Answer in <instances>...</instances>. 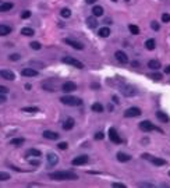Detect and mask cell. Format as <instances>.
I'll return each mask as SVG.
<instances>
[{
    "instance_id": "obj_1",
    "label": "cell",
    "mask_w": 170,
    "mask_h": 188,
    "mask_svg": "<svg viewBox=\"0 0 170 188\" xmlns=\"http://www.w3.org/2000/svg\"><path fill=\"white\" fill-rule=\"evenodd\" d=\"M49 177L55 181H73L77 180L78 176L73 171H53L49 174Z\"/></svg>"
},
{
    "instance_id": "obj_2",
    "label": "cell",
    "mask_w": 170,
    "mask_h": 188,
    "mask_svg": "<svg viewBox=\"0 0 170 188\" xmlns=\"http://www.w3.org/2000/svg\"><path fill=\"white\" fill-rule=\"evenodd\" d=\"M60 102L66 104V106H81L82 100L77 96H70V95H64L60 98Z\"/></svg>"
},
{
    "instance_id": "obj_3",
    "label": "cell",
    "mask_w": 170,
    "mask_h": 188,
    "mask_svg": "<svg viewBox=\"0 0 170 188\" xmlns=\"http://www.w3.org/2000/svg\"><path fill=\"white\" fill-rule=\"evenodd\" d=\"M61 61L64 63V64H70V65H73V67H75V68H80V70H82L84 68V64H82L80 60H77V59H74V57H70V56H66V57L61 59Z\"/></svg>"
},
{
    "instance_id": "obj_4",
    "label": "cell",
    "mask_w": 170,
    "mask_h": 188,
    "mask_svg": "<svg viewBox=\"0 0 170 188\" xmlns=\"http://www.w3.org/2000/svg\"><path fill=\"white\" fill-rule=\"evenodd\" d=\"M142 157H144V159H148L149 162H152L155 166H165V165H166V160H165V159L151 156V155H148V153H144V155H142Z\"/></svg>"
},
{
    "instance_id": "obj_5",
    "label": "cell",
    "mask_w": 170,
    "mask_h": 188,
    "mask_svg": "<svg viewBox=\"0 0 170 188\" xmlns=\"http://www.w3.org/2000/svg\"><path fill=\"white\" fill-rule=\"evenodd\" d=\"M109 139L113 142V144H116V145H120L121 144L120 135H119V133L116 131V128H113V127L109 130Z\"/></svg>"
},
{
    "instance_id": "obj_6",
    "label": "cell",
    "mask_w": 170,
    "mask_h": 188,
    "mask_svg": "<svg viewBox=\"0 0 170 188\" xmlns=\"http://www.w3.org/2000/svg\"><path fill=\"white\" fill-rule=\"evenodd\" d=\"M139 128H141V131H144V133H149V131L158 130V128L155 127V125L152 124L149 120H144V121H141V123H139ZM158 131H160V130H158Z\"/></svg>"
},
{
    "instance_id": "obj_7",
    "label": "cell",
    "mask_w": 170,
    "mask_h": 188,
    "mask_svg": "<svg viewBox=\"0 0 170 188\" xmlns=\"http://www.w3.org/2000/svg\"><path fill=\"white\" fill-rule=\"evenodd\" d=\"M141 116V109L138 107H130L124 112V117H138Z\"/></svg>"
},
{
    "instance_id": "obj_8",
    "label": "cell",
    "mask_w": 170,
    "mask_h": 188,
    "mask_svg": "<svg viewBox=\"0 0 170 188\" xmlns=\"http://www.w3.org/2000/svg\"><path fill=\"white\" fill-rule=\"evenodd\" d=\"M61 89H63V92H66V94H70V92L75 91L77 85L74 82H71V81H66L63 85H61Z\"/></svg>"
},
{
    "instance_id": "obj_9",
    "label": "cell",
    "mask_w": 170,
    "mask_h": 188,
    "mask_svg": "<svg viewBox=\"0 0 170 188\" xmlns=\"http://www.w3.org/2000/svg\"><path fill=\"white\" fill-rule=\"evenodd\" d=\"M0 77H2L3 80H7V81H14V80H16L14 73L10 70H2L0 71Z\"/></svg>"
},
{
    "instance_id": "obj_10",
    "label": "cell",
    "mask_w": 170,
    "mask_h": 188,
    "mask_svg": "<svg viewBox=\"0 0 170 188\" xmlns=\"http://www.w3.org/2000/svg\"><path fill=\"white\" fill-rule=\"evenodd\" d=\"M71 163H73V166H82V165H85V163H88V156H86V155H81V156L73 159Z\"/></svg>"
},
{
    "instance_id": "obj_11",
    "label": "cell",
    "mask_w": 170,
    "mask_h": 188,
    "mask_svg": "<svg viewBox=\"0 0 170 188\" xmlns=\"http://www.w3.org/2000/svg\"><path fill=\"white\" fill-rule=\"evenodd\" d=\"M121 92H123L124 96H134V95H137V91L134 86H130V85H126L121 88Z\"/></svg>"
},
{
    "instance_id": "obj_12",
    "label": "cell",
    "mask_w": 170,
    "mask_h": 188,
    "mask_svg": "<svg viewBox=\"0 0 170 188\" xmlns=\"http://www.w3.org/2000/svg\"><path fill=\"white\" fill-rule=\"evenodd\" d=\"M64 42L67 45H70L71 47H74V49H77V50H82L84 49V45L82 43H80V42H77V41H74V39H70V38H67V39H64Z\"/></svg>"
},
{
    "instance_id": "obj_13",
    "label": "cell",
    "mask_w": 170,
    "mask_h": 188,
    "mask_svg": "<svg viewBox=\"0 0 170 188\" xmlns=\"http://www.w3.org/2000/svg\"><path fill=\"white\" fill-rule=\"evenodd\" d=\"M46 159H47L49 166H56V165H57V162H59V156L56 153H53V152H49V153H47Z\"/></svg>"
},
{
    "instance_id": "obj_14",
    "label": "cell",
    "mask_w": 170,
    "mask_h": 188,
    "mask_svg": "<svg viewBox=\"0 0 170 188\" xmlns=\"http://www.w3.org/2000/svg\"><path fill=\"white\" fill-rule=\"evenodd\" d=\"M116 59H117V61L119 63H121V64H127L128 63V57H127V55L124 52H121V50H117L116 52Z\"/></svg>"
},
{
    "instance_id": "obj_15",
    "label": "cell",
    "mask_w": 170,
    "mask_h": 188,
    "mask_svg": "<svg viewBox=\"0 0 170 188\" xmlns=\"http://www.w3.org/2000/svg\"><path fill=\"white\" fill-rule=\"evenodd\" d=\"M43 137L46 139H52V141H56V139H59V134L57 133H55V131H49V130H46V131H43Z\"/></svg>"
},
{
    "instance_id": "obj_16",
    "label": "cell",
    "mask_w": 170,
    "mask_h": 188,
    "mask_svg": "<svg viewBox=\"0 0 170 188\" xmlns=\"http://www.w3.org/2000/svg\"><path fill=\"white\" fill-rule=\"evenodd\" d=\"M21 74L24 77H38L39 75V73H38L36 70H34V68H24L21 71Z\"/></svg>"
},
{
    "instance_id": "obj_17",
    "label": "cell",
    "mask_w": 170,
    "mask_h": 188,
    "mask_svg": "<svg viewBox=\"0 0 170 188\" xmlns=\"http://www.w3.org/2000/svg\"><path fill=\"white\" fill-rule=\"evenodd\" d=\"M11 32V27L4 25V24H0V36H6Z\"/></svg>"
},
{
    "instance_id": "obj_18",
    "label": "cell",
    "mask_w": 170,
    "mask_h": 188,
    "mask_svg": "<svg viewBox=\"0 0 170 188\" xmlns=\"http://www.w3.org/2000/svg\"><path fill=\"white\" fill-rule=\"evenodd\" d=\"M74 124H75V121H74V118H71V117H68L67 120L63 123V128L64 130H67V131H70L71 128L74 127Z\"/></svg>"
},
{
    "instance_id": "obj_19",
    "label": "cell",
    "mask_w": 170,
    "mask_h": 188,
    "mask_svg": "<svg viewBox=\"0 0 170 188\" xmlns=\"http://www.w3.org/2000/svg\"><path fill=\"white\" fill-rule=\"evenodd\" d=\"M117 160L119 162H130L131 160V156L127 153H124V152H119L117 153Z\"/></svg>"
},
{
    "instance_id": "obj_20",
    "label": "cell",
    "mask_w": 170,
    "mask_h": 188,
    "mask_svg": "<svg viewBox=\"0 0 170 188\" xmlns=\"http://www.w3.org/2000/svg\"><path fill=\"white\" fill-rule=\"evenodd\" d=\"M86 24H88L89 28H96V27H98V20H96V17H95V16L88 17V18H86Z\"/></svg>"
},
{
    "instance_id": "obj_21",
    "label": "cell",
    "mask_w": 170,
    "mask_h": 188,
    "mask_svg": "<svg viewBox=\"0 0 170 188\" xmlns=\"http://www.w3.org/2000/svg\"><path fill=\"white\" fill-rule=\"evenodd\" d=\"M92 14H94L95 17L103 16V7L102 6H94V8H92Z\"/></svg>"
},
{
    "instance_id": "obj_22",
    "label": "cell",
    "mask_w": 170,
    "mask_h": 188,
    "mask_svg": "<svg viewBox=\"0 0 170 188\" xmlns=\"http://www.w3.org/2000/svg\"><path fill=\"white\" fill-rule=\"evenodd\" d=\"M156 117H158V120L162 121V123H168L169 121V116L163 112H156Z\"/></svg>"
},
{
    "instance_id": "obj_23",
    "label": "cell",
    "mask_w": 170,
    "mask_h": 188,
    "mask_svg": "<svg viewBox=\"0 0 170 188\" xmlns=\"http://www.w3.org/2000/svg\"><path fill=\"white\" fill-rule=\"evenodd\" d=\"M148 67L152 70H159L160 68V61L159 60H149L148 61Z\"/></svg>"
},
{
    "instance_id": "obj_24",
    "label": "cell",
    "mask_w": 170,
    "mask_h": 188,
    "mask_svg": "<svg viewBox=\"0 0 170 188\" xmlns=\"http://www.w3.org/2000/svg\"><path fill=\"white\" fill-rule=\"evenodd\" d=\"M21 35H24V36H34L35 32L32 28H29V27H25V28L21 29Z\"/></svg>"
},
{
    "instance_id": "obj_25",
    "label": "cell",
    "mask_w": 170,
    "mask_h": 188,
    "mask_svg": "<svg viewBox=\"0 0 170 188\" xmlns=\"http://www.w3.org/2000/svg\"><path fill=\"white\" fill-rule=\"evenodd\" d=\"M13 8V3H2L0 4V13H4V11H8Z\"/></svg>"
},
{
    "instance_id": "obj_26",
    "label": "cell",
    "mask_w": 170,
    "mask_h": 188,
    "mask_svg": "<svg viewBox=\"0 0 170 188\" xmlns=\"http://www.w3.org/2000/svg\"><path fill=\"white\" fill-rule=\"evenodd\" d=\"M99 35L102 38H107L110 35V29L107 28V27H102V28L99 29Z\"/></svg>"
},
{
    "instance_id": "obj_27",
    "label": "cell",
    "mask_w": 170,
    "mask_h": 188,
    "mask_svg": "<svg viewBox=\"0 0 170 188\" xmlns=\"http://www.w3.org/2000/svg\"><path fill=\"white\" fill-rule=\"evenodd\" d=\"M27 155H28V156H35V157H41V156H42L41 151H38V149H29V151L27 152Z\"/></svg>"
},
{
    "instance_id": "obj_28",
    "label": "cell",
    "mask_w": 170,
    "mask_h": 188,
    "mask_svg": "<svg viewBox=\"0 0 170 188\" xmlns=\"http://www.w3.org/2000/svg\"><path fill=\"white\" fill-rule=\"evenodd\" d=\"M91 109H92V112H96V113H102L103 112V106L100 103H94L91 106Z\"/></svg>"
},
{
    "instance_id": "obj_29",
    "label": "cell",
    "mask_w": 170,
    "mask_h": 188,
    "mask_svg": "<svg viewBox=\"0 0 170 188\" xmlns=\"http://www.w3.org/2000/svg\"><path fill=\"white\" fill-rule=\"evenodd\" d=\"M155 45H156L155 39H148L147 42H145V47H147L148 50H153L155 49Z\"/></svg>"
},
{
    "instance_id": "obj_30",
    "label": "cell",
    "mask_w": 170,
    "mask_h": 188,
    "mask_svg": "<svg viewBox=\"0 0 170 188\" xmlns=\"http://www.w3.org/2000/svg\"><path fill=\"white\" fill-rule=\"evenodd\" d=\"M149 78H152V80H155V81H160V80L163 78V75L160 73H152V74H149Z\"/></svg>"
},
{
    "instance_id": "obj_31",
    "label": "cell",
    "mask_w": 170,
    "mask_h": 188,
    "mask_svg": "<svg viewBox=\"0 0 170 188\" xmlns=\"http://www.w3.org/2000/svg\"><path fill=\"white\" fill-rule=\"evenodd\" d=\"M128 28H130V32L133 35H138L139 34V28L137 25H134V24H130V27H128Z\"/></svg>"
},
{
    "instance_id": "obj_32",
    "label": "cell",
    "mask_w": 170,
    "mask_h": 188,
    "mask_svg": "<svg viewBox=\"0 0 170 188\" xmlns=\"http://www.w3.org/2000/svg\"><path fill=\"white\" fill-rule=\"evenodd\" d=\"M24 144V138H14V139H11V145H14V146H20V145H22Z\"/></svg>"
},
{
    "instance_id": "obj_33",
    "label": "cell",
    "mask_w": 170,
    "mask_h": 188,
    "mask_svg": "<svg viewBox=\"0 0 170 188\" xmlns=\"http://www.w3.org/2000/svg\"><path fill=\"white\" fill-rule=\"evenodd\" d=\"M60 14H61V17H64V18H68V17L71 16V11H70V8H61Z\"/></svg>"
},
{
    "instance_id": "obj_34",
    "label": "cell",
    "mask_w": 170,
    "mask_h": 188,
    "mask_svg": "<svg viewBox=\"0 0 170 188\" xmlns=\"http://www.w3.org/2000/svg\"><path fill=\"white\" fill-rule=\"evenodd\" d=\"M10 180V174L6 171H0V181H7Z\"/></svg>"
},
{
    "instance_id": "obj_35",
    "label": "cell",
    "mask_w": 170,
    "mask_h": 188,
    "mask_svg": "<svg viewBox=\"0 0 170 188\" xmlns=\"http://www.w3.org/2000/svg\"><path fill=\"white\" fill-rule=\"evenodd\" d=\"M22 112H28V113H38V112H39V109H38V107H24Z\"/></svg>"
},
{
    "instance_id": "obj_36",
    "label": "cell",
    "mask_w": 170,
    "mask_h": 188,
    "mask_svg": "<svg viewBox=\"0 0 170 188\" xmlns=\"http://www.w3.org/2000/svg\"><path fill=\"white\" fill-rule=\"evenodd\" d=\"M29 46H31V47H32V49H34V50H39L41 47H42V45H41L39 42H32V43L29 45Z\"/></svg>"
},
{
    "instance_id": "obj_37",
    "label": "cell",
    "mask_w": 170,
    "mask_h": 188,
    "mask_svg": "<svg viewBox=\"0 0 170 188\" xmlns=\"http://www.w3.org/2000/svg\"><path fill=\"white\" fill-rule=\"evenodd\" d=\"M138 187H142V188H153V184H151V183H139Z\"/></svg>"
},
{
    "instance_id": "obj_38",
    "label": "cell",
    "mask_w": 170,
    "mask_h": 188,
    "mask_svg": "<svg viewBox=\"0 0 170 188\" xmlns=\"http://www.w3.org/2000/svg\"><path fill=\"white\" fill-rule=\"evenodd\" d=\"M21 17L24 20L25 18H29V17H31V11H28V10H25V11H22V14H21Z\"/></svg>"
},
{
    "instance_id": "obj_39",
    "label": "cell",
    "mask_w": 170,
    "mask_h": 188,
    "mask_svg": "<svg viewBox=\"0 0 170 188\" xmlns=\"http://www.w3.org/2000/svg\"><path fill=\"white\" fill-rule=\"evenodd\" d=\"M67 146H68V145H67V142H60V144L57 145V148H59V149H61V151H66V149H67Z\"/></svg>"
},
{
    "instance_id": "obj_40",
    "label": "cell",
    "mask_w": 170,
    "mask_h": 188,
    "mask_svg": "<svg viewBox=\"0 0 170 188\" xmlns=\"http://www.w3.org/2000/svg\"><path fill=\"white\" fill-rule=\"evenodd\" d=\"M0 94H3V95H7V94H8V88H6V86L0 85Z\"/></svg>"
},
{
    "instance_id": "obj_41",
    "label": "cell",
    "mask_w": 170,
    "mask_h": 188,
    "mask_svg": "<svg viewBox=\"0 0 170 188\" xmlns=\"http://www.w3.org/2000/svg\"><path fill=\"white\" fill-rule=\"evenodd\" d=\"M10 60H11V61H17V60H20V55H17V53L11 55V56H10Z\"/></svg>"
},
{
    "instance_id": "obj_42",
    "label": "cell",
    "mask_w": 170,
    "mask_h": 188,
    "mask_svg": "<svg viewBox=\"0 0 170 188\" xmlns=\"http://www.w3.org/2000/svg\"><path fill=\"white\" fill-rule=\"evenodd\" d=\"M112 187L113 188H126V186H124V184H121V183H113Z\"/></svg>"
},
{
    "instance_id": "obj_43",
    "label": "cell",
    "mask_w": 170,
    "mask_h": 188,
    "mask_svg": "<svg viewBox=\"0 0 170 188\" xmlns=\"http://www.w3.org/2000/svg\"><path fill=\"white\" fill-rule=\"evenodd\" d=\"M162 21H163V22H169V21H170V14H163Z\"/></svg>"
},
{
    "instance_id": "obj_44",
    "label": "cell",
    "mask_w": 170,
    "mask_h": 188,
    "mask_svg": "<svg viewBox=\"0 0 170 188\" xmlns=\"http://www.w3.org/2000/svg\"><path fill=\"white\" fill-rule=\"evenodd\" d=\"M151 27H152V29H155V31H159V28H160V27H159V24H158V22H155V21L151 24Z\"/></svg>"
},
{
    "instance_id": "obj_45",
    "label": "cell",
    "mask_w": 170,
    "mask_h": 188,
    "mask_svg": "<svg viewBox=\"0 0 170 188\" xmlns=\"http://www.w3.org/2000/svg\"><path fill=\"white\" fill-rule=\"evenodd\" d=\"M4 102H7V98H6V95L0 94V104H2V103H4Z\"/></svg>"
},
{
    "instance_id": "obj_46",
    "label": "cell",
    "mask_w": 170,
    "mask_h": 188,
    "mask_svg": "<svg viewBox=\"0 0 170 188\" xmlns=\"http://www.w3.org/2000/svg\"><path fill=\"white\" fill-rule=\"evenodd\" d=\"M103 133H98V134H95V139H103Z\"/></svg>"
},
{
    "instance_id": "obj_47",
    "label": "cell",
    "mask_w": 170,
    "mask_h": 188,
    "mask_svg": "<svg viewBox=\"0 0 170 188\" xmlns=\"http://www.w3.org/2000/svg\"><path fill=\"white\" fill-rule=\"evenodd\" d=\"M29 163L34 165V166H38V165H39V160H29Z\"/></svg>"
},
{
    "instance_id": "obj_48",
    "label": "cell",
    "mask_w": 170,
    "mask_h": 188,
    "mask_svg": "<svg viewBox=\"0 0 170 188\" xmlns=\"http://www.w3.org/2000/svg\"><path fill=\"white\" fill-rule=\"evenodd\" d=\"M85 3H88V4H94V3H96V0H85Z\"/></svg>"
},
{
    "instance_id": "obj_49",
    "label": "cell",
    "mask_w": 170,
    "mask_h": 188,
    "mask_svg": "<svg viewBox=\"0 0 170 188\" xmlns=\"http://www.w3.org/2000/svg\"><path fill=\"white\" fill-rule=\"evenodd\" d=\"M165 73H168V74H170V64L168 65V67L165 68Z\"/></svg>"
},
{
    "instance_id": "obj_50",
    "label": "cell",
    "mask_w": 170,
    "mask_h": 188,
    "mask_svg": "<svg viewBox=\"0 0 170 188\" xmlns=\"http://www.w3.org/2000/svg\"><path fill=\"white\" fill-rule=\"evenodd\" d=\"M169 176H170V171H169Z\"/></svg>"
},
{
    "instance_id": "obj_51",
    "label": "cell",
    "mask_w": 170,
    "mask_h": 188,
    "mask_svg": "<svg viewBox=\"0 0 170 188\" xmlns=\"http://www.w3.org/2000/svg\"><path fill=\"white\" fill-rule=\"evenodd\" d=\"M126 2H128V0H126Z\"/></svg>"
}]
</instances>
